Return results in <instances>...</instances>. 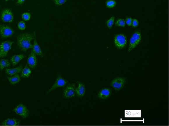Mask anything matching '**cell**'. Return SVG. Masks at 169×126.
<instances>
[{"instance_id": "83f0119b", "label": "cell", "mask_w": 169, "mask_h": 126, "mask_svg": "<svg viewBox=\"0 0 169 126\" xmlns=\"http://www.w3.org/2000/svg\"><path fill=\"white\" fill-rule=\"evenodd\" d=\"M133 19L130 17L127 18L125 21L126 23L129 26H131L132 25Z\"/></svg>"}, {"instance_id": "e0dca14e", "label": "cell", "mask_w": 169, "mask_h": 126, "mask_svg": "<svg viewBox=\"0 0 169 126\" xmlns=\"http://www.w3.org/2000/svg\"><path fill=\"white\" fill-rule=\"evenodd\" d=\"M111 94V91L108 88H105L101 90L99 93L98 97L101 99H104L109 97Z\"/></svg>"}, {"instance_id": "8992f818", "label": "cell", "mask_w": 169, "mask_h": 126, "mask_svg": "<svg viewBox=\"0 0 169 126\" xmlns=\"http://www.w3.org/2000/svg\"><path fill=\"white\" fill-rule=\"evenodd\" d=\"M14 33L13 29L10 27L5 25H0V35L3 38H6L11 37Z\"/></svg>"}, {"instance_id": "ac0fdd59", "label": "cell", "mask_w": 169, "mask_h": 126, "mask_svg": "<svg viewBox=\"0 0 169 126\" xmlns=\"http://www.w3.org/2000/svg\"><path fill=\"white\" fill-rule=\"evenodd\" d=\"M125 113V117H141V111L126 110Z\"/></svg>"}, {"instance_id": "484cf974", "label": "cell", "mask_w": 169, "mask_h": 126, "mask_svg": "<svg viewBox=\"0 0 169 126\" xmlns=\"http://www.w3.org/2000/svg\"><path fill=\"white\" fill-rule=\"evenodd\" d=\"M18 28L20 30H24L26 28V24L23 21H21L18 24Z\"/></svg>"}, {"instance_id": "6da1fadb", "label": "cell", "mask_w": 169, "mask_h": 126, "mask_svg": "<svg viewBox=\"0 0 169 126\" xmlns=\"http://www.w3.org/2000/svg\"><path fill=\"white\" fill-rule=\"evenodd\" d=\"M34 34L30 33H25L19 35L17 37V44L21 50L26 51L33 48L31 42L34 39Z\"/></svg>"}, {"instance_id": "3957f363", "label": "cell", "mask_w": 169, "mask_h": 126, "mask_svg": "<svg viewBox=\"0 0 169 126\" xmlns=\"http://www.w3.org/2000/svg\"><path fill=\"white\" fill-rule=\"evenodd\" d=\"M13 42L6 41L0 44V58L5 57L7 56L8 51L12 48Z\"/></svg>"}, {"instance_id": "f546056e", "label": "cell", "mask_w": 169, "mask_h": 126, "mask_svg": "<svg viewBox=\"0 0 169 126\" xmlns=\"http://www.w3.org/2000/svg\"><path fill=\"white\" fill-rule=\"evenodd\" d=\"M26 0H17V4L18 5H22L24 3Z\"/></svg>"}, {"instance_id": "f1b7e54d", "label": "cell", "mask_w": 169, "mask_h": 126, "mask_svg": "<svg viewBox=\"0 0 169 126\" xmlns=\"http://www.w3.org/2000/svg\"><path fill=\"white\" fill-rule=\"evenodd\" d=\"M139 22L137 19H134L133 20L132 23V25L133 27H137L138 26Z\"/></svg>"}, {"instance_id": "4fadbf2b", "label": "cell", "mask_w": 169, "mask_h": 126, "mask_svg": "<svg viewBox=\"0 0 169 126\" xmlns=\"http://www.w3.org/2000/svg\"><path fill=\"white\" fill-rule=\"evenodd\" d=\"M21 121L15 118H8L3 121L2 124L4 125L16 126L20 124Z\"/></svg>"}, {"instance_id": "52a82bcc", "label": "cell", "mask_w": 169, "mask_h": 126, "mask_svg": "<svg viewBox=\"0 0 169 126\" xmlns=\"http://www.w3.org/2000/svg\"><path fill=\"white\" fill-rule=\"evenodd\" d=\"M1 19L4 23H11L13 21L14 15L10 10L6 9L2 11Z\"/></svg>"}, {"instance_id": "4316f807", "label": "cell", "mask_w": 169, "mask_h": 126, "mask_svg": "<svg viewBox=\"0 0 169 126\" xmlns=\"http://www.w3.org/2000/svg\"><path fill=\"white\" fill-rule=\"evenodd\" d=\"M68 0H53L54 3L58 6H61L65 3Z\"/></svg>"}, {"instance_id": "30bf717a", "label": "cell", "mask_w": 169, "mask_h": 126, "mask_svg": "<svg viewBox=\"0 0 169 126\" xmlns=\"http://www.w3.org/2000/svg\"><path fill=\"white\" fill-rule=\"evenodd\" d=\"M125 79L123 78H117L112 81L111 85L116 90H120L125 84Z\"/></svg>"}, {"instance_id": "8fae6325", "label": "cell", "mask_w": 169, "mask_h": 126, "mask_svg": "<svg viewBox=\"0 0 169 126\" xmlns=\"http://www.w3.org/2000/svg\"><path fill=\"white\" fill-rule=\"evenodd\" d=\"M34 43L33 45V49L32 51L36 54V55L43 57L44 56L42 52V51L40 46L39 45L36 40V33L34 32Z\"/></svg>"}, {"instance_id": "5b68a950", "label": "cell", "mask_w": 169, "mask_h": 126, "mask_svg": "<svg viewBox=\"0 0 169 126\" xmlns=\"http://www.w3.org/2000/svg\"><path fill=\"white\" fill-rule=\"evenodd\" d=\"M13 111L18 115L23 118L28 117L29 114V112L25 106L23 104H19L15 108Z\"/></svg>"}, {"instance_id": "2e32d148", "label": "cell", "mask_w": 169, "mask_h": 126, "mask_svg": "<svg viewBox=\"0 0 169 126\" xmlns=\"http://www.w3.org/2000/svg\"><path fill=\"white\" fill-rule=\"evenodd\" d=\"M24 58V56L23 54H20L14 55L12 56L10 59V61L12 65L15 66Z\"/></svg>"}, {"instance_id": "277c9868", "label": "cell", "mask_w": 169, "mask_h": 126, "mask_svg": "<svg viewBox=\"0 0 169 126\" xmlns=\"http://www.w3.org/2000/svg\"><path fill=\"white\" fill-rule=\"evenodd\" d=\"M114 42L116 47L120 49L125 47L127 42L126 37L121 34H118L115 36Z\"/></svg>"}, {"instance_id": "7402d4cb", "label": "cell", "mask_w": 169, "mask_h": 126, "mask_svg": "<svg viewBox=\"0 0 169 126\" xmlns=\"http://www.w3.org/2000/svg\"><path fill=\"white\" fill-rule=\"evenodd\" d=\"M115 17H111L106 22V25L108 28L109 29H111L113 25L114 21H115Z\"/></svg>"}, {"instance_id": "ba28073f", "label": "cell", "mask_w": 169, "mask_h": 126, "mask_svg": "<svg viewBox=\"0 0 169 126\" xmlns=\"http://www.w3.org/2000/svg\"><path fill=\"white\" fill-rule=\"evenodd\" d=\"M68 83V81L64 80L61 76H59L57 78L55 82L54 83L53 86L47 91L46 93V94H48L51 92L52 91L56 89L57 88L63 87V86H65Z\"/></svg>"}, {"instance_id": "4dcf8cb0", "label": "cell", "mask_w": 169, "mask_h": 126, "mask_svg": "<svg viewBox=\"0 0 169 126\" xmlns=\"http://www.w3.org/2000/svg\"><path fill=\"white\" fill-rule=\"evenodd\" d=\"M13 1V0H5V1Z\"/></svg>"}, {"instance_id": "5bb4252c", "label": "cell", "mask_w": 169, "mask_h": 126, "mask_svg": "<svg viewBox=\"0 0 169 126\" xmlns=\"http://www.w3.org/2000/svg\"><path fill=\"white\" fill-rule=\"evenodd\" d=\"M75 92L77 96L79 97H83L86 92L85 86L83 83H79L78 86L75 90Z\"/></svg>"}, {"instance_id": "ffe728a7", "label": "cell", "mask_w": 169, "mask_h": 126, "mask_svg": "<svg viewBox=\"0 0 169 126\" xmlns=\"http://www.w3.org/2000/svg\"><path fill=\"white\" fill-rule=\"evenodd\" d=\"M31 69L26 65L22 71L21 76L23 78H28L31 75Z\"/></svg>"}, {"instance_id": "cb8c5ba5", "label": "cell", "mask_w": 169, "mask_h": 126, "mask_svg": "<svg viewBox=\"0 0 169 126\" xmlns=\"http://www.w3.org/2000/svg\"><path fill=\"white\" fill-rule=\"evenodd\" d=\"M106 5L108 8H112L116 6V2L114 0H109L106 1Z\"/></svg>"}, {"instance_id": "d6986e66", "label": "cell", "mask_w": 169, "mask_h": 126, "mask_svg": "<svg viewBox=\"0 0 169 126\" xmlns=\"http://www.w3.org/2000/svg\"><path fill=\"white\" fill-rule=\"evenodd\" d=\"M7 79L12 84L18 83L21 80V78L18 74H17L11 77H8Z\"/></svg>"}, {"instance_id": "44dd1931", "label": "cell", "mask_w": 169, "mask_h": 126, "mask_svg": "<svg viewBox=\"0 0 169 126\" xmlns=\"http://www.w3.org/2000/svg\"><path fill=\"white\" fill-rule=\"evenodd\" d=\"M10 65V63L6 59H2L0 61V69L1 70H3L4 68L9 67Z\"/></svg>"}, {"instance_id": "9c48e42d", "label": "cell", "mask_w": 169, "mask_h": 126, "mask_svg": "<svg viewBox=\"0 0 169 126\" xmlns=\"http://www.w3.org/2000/svg\"><path fill=\"white\" fill-rule=\"evenodd\" d=\"M63 96L64 98H71L75 97V85L71 84L67 86L64 90Z\"/></svg>"}, {"instance_id": "603a6c76", "label": "cell", "mask_w": 169, "mask_h": 126, "mask_svg": "<svg viewBox=\"0 0 169 126\" xmlns=\"http://www.w3.org/2000/svg\"><path fill=\"white\" fill-rule=\"evenodd\" d=\"M126 22L124 19H119L117 20L115 23V24L116 26L124 27L126 26Z\"/></svg>"}, {"instance_id": "7a4b0ae2", "label": "cell", "mask_w": 169, "mask_h": 126, "mask_svg": "<svg viewBox=\"0 0 169 126\" xmlns=\"http://www.w3.org/2000/svg\"><path fill=\"white\" fill-rule=\"evenodd\" d=\"M141 39V35L140 31H136L131 36L128 51H131L140 43Z\"/></svg>"}, {"instance_id": "9a60e30c", "label": "cell", "mask_w": 169, "mask_h": 126, "mask_svg": "<svg viewBox=\"0 0 169 126\" xmlns=\"http://www.w3.org/2000/svg\"><path fill=\"white\" fill-rule=\"evenodd\" d=\"M23 69V66H20L18 67L15 68L8 69H6L5 71L7 75H13L18 73H20Z\"/></svg>"}, {"instance_id": "d4e9b609", "label": "cell", "mask_w": 169, "mask_h": 126, "mask_svg": "<svg viewBox=\"0 0 169 126\" xmlns=\"http://www.w3.org/2000/svg\"><path fill=\"white\" fill-rule=\"evenodd\" d=\"M31 15L29 12H25L22 15V19L24 21H29L30 19Z\"/></svg>"}, {"instance_id": "7c38bea8", "label": "cell", "mask_w": 169, "mask_h": 126, "mask_svg": "<svg viewBox=\"0 0 169 126\" xmlns=\"http://www.w3.org/2000/svg\"><path fill=\"white\" fill-rule=\"evenodd\" d=\"M28 63L31 68L34 69L36 67L37 64V59L36 54L33 51H32L29 57Z\"/></svg>"}]
</instances>
